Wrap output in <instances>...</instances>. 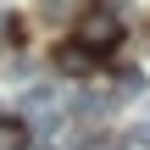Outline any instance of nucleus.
<instances>
[{
	"label": "nucleus",
	"mask_w": 150,
	"mask_h": 150,
	"mask_svg": "<svg viewBox=\"0 0 150 150\" xmlns=\"http://www.w3.org/2000/svg\"><path fill=\"white\" fill-rule=\"evenodd\" d=\"M78 45H89L95 56H106V50H117V45H122V22H117V17H106V11H95V17H83Z\"/></svg>",
	"instance_id": "f257e3e1"
},
{
	"label": "nucleus",
	"mask_w": 150,
	"mask_h": 150,
	"mask_svg": "<svg viewBox=\"0 0 150 150\" xmlns=\"http://www.w3.org/2000/svg\"><path fill=\"white\" fill-rule=\"evenodd\" d=\"M22 145H28V128L11 122V117H0V150H22Z\"/></svg>",
	"instance_id": "7ed1b4c3"
},
{
	"label": "nucleus",
	"mask_w": 150,
	"mask_h": 150,
	"mask_svg": "<svg viewBox=\"0 0 150 150\" xmlns=\"http://www.w3.org/2000/svg\"><path fill=\"white\" fill-rule=\"evenodd\" d=\"M56 67L72 72V78H83V72H95V50H89V45H61V50H56Z\"/></svg>",
	"instance_id": "f03ea898"
}]
</instances>
